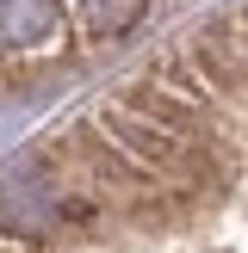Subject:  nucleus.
<instances>
[{"label":"nucleus","instance_id":"obj_1","mask_svg":"<svg viewBox=\"0 0 248 253\" xmlns=\"http://www.w3.org/2000/svg\"><path fill=\"white\" fill-rule=\"evenodd\" d=\"M0 253H248V0L192 12L0 155Z\"/></svg>","mask_w":248,"mask_h":253}]
</instances>
